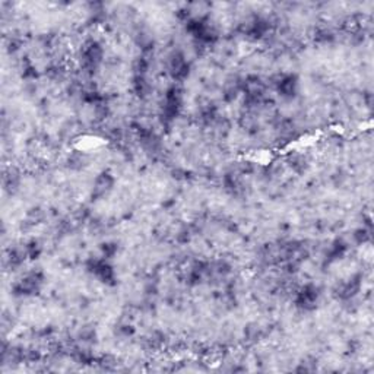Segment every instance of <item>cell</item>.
<instances>
[{
    "label": "cell",
    "instance_id": "cell-2",
    "mask_svg": "<svg viewBox=\"0 0 374 374\" xmlns=\"http://www.w3.org/2000/svg\"><path fill=\"white\" fill-rule=\"evenodd\" d=\"M295 88H297V82H295V78L292 76H286L281 79L279 82V91L282 92V95H294Z\"/></svg>",
    "mask_w": 374,
    "mask_h": 374
},
{
    "label": "cell",
    "instance_id": "cell-1",
    "mask_svg": "<svg viewBox=\"0 0 374 374\" xmlns=\"http://www.w3.org/2000/svg\"><path fill=\"white\" fill-rule=\"evenodd\" d=\"M113 186V178L110 174H101L97 181H95V187H94V196L95 198H101L106 193H109V190Z\"/></svg>",
    "mask_w": 374,
    "mask_h": 374
}]
</instances>
